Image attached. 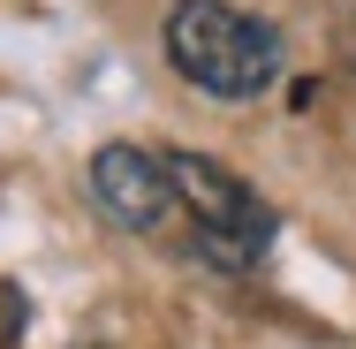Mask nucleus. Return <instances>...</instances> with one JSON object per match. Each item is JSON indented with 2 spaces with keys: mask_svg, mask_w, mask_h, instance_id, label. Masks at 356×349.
<instances>
[{
  "mask_svg": "<svg viewBox=\"0 0 356 349\" xmlns=\"http://www.w3.org/2000/svg\"><path fill=\"white\" fill-rule=\"evenodd\" d=\"M167 61L213 99H258L281 76V31L243 15L235 0H175Z\"/></svg>",
  "mask_w": 356,
  "mask_h": 349,
  "instance_id": "nucleus-1",
  "label": "nucleus"
},
{
  "mask_svg": "<svg viewBox=\"0 0 356 349\" xmlns=\"http://www.w3.org/2000/svg\"><path fill=\"white\" fill-rule=\"evenodd\" d=\"M167 167V183H175V205H182V228L197 235V251L213 258V266H258L266 258V243H273V205L250 190V183H235L220 160L205 152H167L159 160Z\"/></svg>",
  "mask_w": 356,
  "mask_h": 349,
  "instance_id": "nucleus-2",
  "label": "nucleus"
},
{
  "mask_svg": "<svg viewBox=\"0 0 356 349\" xmlns=\"http://www.w3.org/2000/svg\"><path fill=\"white\" fill-rule=\"evenodd\" d=\"M91 190H99V205L114 212L122 228H137V235H167L182 205H175V183H167V167L137 152V144H106L99 160H91Z\"/></svg>",
  "mask_w": 356,
  "mask_h": 349,
  "instance_id": "nucleus-3",
  "label": "nucleus"
},
{
  "mask_svg": "<svg viewBox=\"0 0 356 349\" xmlns=\"http://www.w3.org/2000/svg\"><path fill=\"white\" fill-rule=\"evenodd\" d=\"M15 334H23V288H15V281H0V349L15 342Z\"/></svg>",
  "mask_w": 356,
  "mask_h": 349,
  "instance_id": "nucleus-4",
  "label": "nucleus"
}]
</instances>
